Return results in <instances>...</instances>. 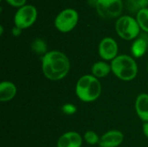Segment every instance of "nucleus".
Returning a JSON list of instances; mask_svg holds the SVG:
<instances>
[{
  "instance_id": "obj_11",
  "label": "nucleus",
  "mask_w": 148,
  "mask_h": 147,
  "mask_svg": "<svg viewBox=\"0 0 148 147\" xmlns=\"http://www.w3.org/2000/svg\"><path fill=\"white\" fill-rule=\"evenodd\" d=\"M135 112L138 117L144 122H148V94H140L134 103Z\"/></svg>"
},
{
  "instance_id": "obj_15",
  "label": "nucleus",
  "mask_w": 148,
  "mask_h": 147,
  "mask_svg": "<svg viewBox=\"0 0 148 147\" xmlns=\"http://www.w3.org/2000/svg\"><path fill=\"white\" fill-rule=\"evenodd\" d=\"M126 7L130 13L137 14L140 10L148 8V0H127Z\"/></svg>"
},
{
  "instance_id": "obj_14",
  "label": "nucleus",
  "mask_w": 148,
  "mask_h": 147,
  "mask_svg": "<svg viewBox=\"0 0 148 147\" xmlns=\"http://www.w3.org/2000/svg\"><path fill=\"white\" fill-rule=\"evenodd\" d=\"M112 72L111 64L105 61H99L95 62L91 68V75L97 79L107 77Z\"/></svg>"
},
{
  "instance_id": "obj_6",
  "label": "nucleus",
  "mask_w": 148,
  "mask_h": 147,
  "mask_svg": "<svg viewBox=\"0 0 148 147\" xmlns=\"http://www.w3.org/2000/svg\"><path fill=\"white\" fill-rule=\"evenodd\" d=\"M95 6L99 16L106 19L119 18L124 9L122 0H96Z\"/></svg>"
},
{
  "instance_id": "obj_24",
  "label": "nucleus",
  "mask_w": 148,
  "mask_h": 147,
  "mask_svg": "<svg viewBox=\"0 0 148 147\" xmlns=\"http://www.w3.org/2000/svg\"><path fill=\"white\" fill-rule=\"evenodd\" d=\"M89 1H95V2L96 0H89Z\"/></svg>"
},
{
  "instance_id": "obj_4",
  "label": "nucleus",
  "mask_w": 148,
  "mask_h": 147,
  "mask_svg": "<svg viewBox=\"0 0 148 147\" xmlns=\"http://www.w3.org/2000/svg\"><path fill=\"white\" fill-rule=\"evenodd\" d=\"M114 28L117 35L126 41L135 40L139 37L141 30L136 18L130 15H123L117 18Z\"/></svg>"
},
{
  "instance_id": "obj_10",
  "label": "nucleus",
  "mask_w": 148,
  "mask_h": 147,
  "mask_svg": "<svg viewBox=\"0 0 148 147\" xmlns=\"http://www.w3.org/2000/svg\"><path fill=\"white\" fill-rule=\"evenodd\" d=\"M83 137L75 131H69L64 133L57 140V147H82L83 143Z\"/></svg>"
},
{
  "instance_id": "obj_20",
  "label": "nucleus",
  "mask_w": 148,
  "mask_h": 147,
  "mask_svg": "<svg viewBox=\"0 0 148 147\" xmlns=\"http://www.w3.org/2000/svg\"><path fill=\"white\" fill-rule=\"evenodd\" d=\"M10 6L19 9L27 4V0H4Z\"/></svg>"
},
{
  "instance_id": "obj_12",
  "label": "nucleus",
  "mask_w": 148,
  "mask_h": 147,
  "mask_svg": "<svg viewBox=\"0 0 148 147\" xmlns=\"http://www.w3.org/2000/svg\"><path fill=\"white\" fill-rule=\"evenodd\" d=\"M17 93L16 86L10 81H3L0 83V101L8 102L12 101Z\"/></svg>"
},
{
  "instance_id": "obj_23",
  "label": "nucleus",
  "mask_w": 148,
  "mask_h": 147,
  "mask_svg": "<svg viewBox=\"0 0 148 147\" xmlns=\"http://www.w3.org/2000/svg\"><path fill=\"white\" fill-rule=\"evenodd\" d=\"M3 26L0 25V36H3Z\"/></svg>"
},
{
  "instance_id": "obj_13",
  "label": "nucleus",
  "mask_w": 148,
  "mask_h": 147,
  "mask_svg": "<svg viewBox=\"0 0 148 147\" xmlns=\"http://www.w3.org/2000/svg\"><path fill=\"white\" fill-rule=\"evenodd\" d=\"M147 49L148 41L145 37L140 36L134 40L130 48V51L134 58H140L147 53Z\"/></svg>"
},
{
  "instance_id": "obj_26",
  "label": "nucleus",
  "mask_w": 148,
  "mask_h": 147,
  "mask_svg": "<svg viewBox=\"0 0 148 147\" xmlns=\"http://www.w3.org/2000/svg\"><path fill=\"white\" fill-rule=\"evenodd\" d=\"M0 1H3V0H0Z\"/></svg>"
},
{
  "instance_id": "obj_2",
  "label": "nucleus",
  "mask_w": 148,
  "mask_h": 147,
  "mask_svg": "<svg viewBox=\"0 0 148 147\" xmlns=\"http://www.w3.org/2000/svg\"><path fill=\"white\" fill-rule=\"evenodd\" d=\"M101 84L96 77L92 75L81 76L75 84V94L77 98L85 103L94 102L101 94Z\"/></svg>"
},
{
  "instance_id": "obj_16",
  "label": "nucleus",
  "mask_w": 148,
  "mask_h": 147,
  "mask_svg": "<svg viewBox=\"0 0 148 147\" xmlns=\"http://www.w3.org/2000/svg\"><path fill=\"white\" fill-rule=\"evenodd\" d=\"M31 50L41 56H43L46 53H48V45L47 42L42 38H36L32 41L30 45Z\"/></svg>"
},
{
  "instance_id": "obj_22",
  "label": "nucleus",
  "mask_w": 148,
  "mask_h": 147,
  "mask_svg": "<svg viewBox=\"0 0 148 147\" xmlns=\"http://www.w3.org/2000/svg\"><path fill=\"white\" fill-rule=\"evenodd\" d=\"M142 131L144 135L148 139V122H144L142 126Z\"/></svg>"
},
{
  "instance_id": "obj_19",
  "label": "nucleus",
  "mask_w": 148,
  "mask_h": 147,
  "mask_svg": "<svg viewBox=\"0 0 148 147\" xmlns=\"http://www.w3.org/2000/svg\"><path fill=\"white\" fill-rule=\"evenodd\" d=\"M62 111L64 114L67 115H73L76 113L77 111V107L72 104V103H66L62 106Z\"/></svg>"
},
{
  "instance_id": "obj_5",
  "label": "nucleus",
  "mask_w": 148,
  "mask_h": 147,
  "mask_svg": "<svg viewBox=\"0 0 148 147\" xmlns=\"http://www.w3.org/2000/svg\"><path fill=\"white\" fill-rule=\"evenodd\" d=\"M79 14L73 8H67L61 10L56 16L54 25L56 29L62 33L72 31L78 24Z\"/></svg>"
},
{
  "instance_id": "obj_9",
  "label": "nucleus",
  "mask_w": 148,
  "mask_h": 147,
  "mask_svg": "<svg viewBox=\"0 0 148 147\" xmlns=\"http://www.w3.org/2000/svg\"><path fill=\"white\" fill-rule=\"evenodd\" d=\"M124 141V134L121 131L113 129L106 132L100 138V147H118Z\"/></svg>"
},
{
  "instance_id": "obj_8",
  "label": "nucleus",
  "mask_w": 148,
  "mask_h": 147,
  "mask_svg": "<svg viewBox=\"0 0 148 147\" xmlns=\"http://www.w3.org/2000/svg\"><path fill=\"white\" fill-rule=\"evenodd\" d=\"M98 53L102 61L112 62L119 55V46L117 42L112 37H104L99 43Z\"/></svg>"
},
{
  "instance_id": "obj_7",
  "label": "nucleus",
  "mask_w": 148,
  "mask_h": 147,
  "mask_svg": "<svg viewBox=\"0 0 148 147\" xmlns=\"http://www.w3.org/2000/svg\"><path fill=\"white\" fill-rule=\"evenodd\" d=\"M37 16V9L34 5L25 4L16 11L13 18L14 25L21 29H26L36 23Z\"/></svg>"
},
{
  "instance_id": "obj_17",
  "label": "nucleus",
  "mask_w": 148,
  "mask_h": 147,
  "mask_svg": "<svg viewBox=\"0 0 148 147\" xmlns=\"http://www.w3.org/2000/svg\"><path fill=\"white\" fill-rule=\"evenodd\" d=\"M135 18L140 29L148 34V8L140 10L136 14Z\"/></svg>"
},
{
  "instance_id": "obj_1",
  "label": "nucleus",
  "mask_w": 148,
  "mask_h": 147,
  "mask_svg": "<svg viewBox=\"0 0 148 147\" xmlns=\"http://www.w3.org/2000/svg\"><path fill=\"white\" fill-rule=\"evenodd\" d=\"M41 62L42 74L49 81H61L69 73L70 61L62 51L49 50L41 57Z\"/></svg>"
},
{
  "instance_id": "obj_3",
  "label": "nucleus",
  "mask_w": 148,
  "mask_h": 147,
  "mask_svg": "<svg viewBox=\"0 0 148 147\" xmlns=\"http://www.w3.org/2000/svg\"><path fill=\"white\" fill-rule=\"evenodd\" d=\"M110 64L112 73L121 81H131L138 75V64L131 55H119Z\"/></svg>"
},
{
  "instance_id": "obj_18",
  "label": "nucleus",
  "mask_w": 148,
  "mask_h": 147,
  "mask_svg": "<svg viewBox=\"0 0 148 147\" xmlns=\"http://www.w3.org/2000/svg\"><path fill=\"white\" fill-rule=\"evenodd\" d=\"M100 136L95 132V131H87L84 135H83V139L84 141L90 145V146H95V145H99V142H100Z\"/></svg>"
},
{
  "instance_id": "obj_21",
  "label": "nucleus",
  "mask_w": 148,
  "mask_h": 147,
  "mask_svg": "<svg viewBox=\"0 0 148 147\" xmlns=\"http://www.w3.org/2000/svg\"><path fill=\"white\" fill-rule=\"evenodd\" d=\"M22 31H23V29H21L20 28L14 25V27L11 29V35L13 36H21Z\"/></svg>"
},
{
  "instance_id": "obj_25",
  "label": "nucleus",
  "mask_w": 148,
  "mask_h": 147,
  "mask_svg": "<svg viewBox=\"0 0 148 147\" xmlns=\"http://www.w3.org/2000/svg\"><path fill=\"white\" fill-rule=\"evenodd\" d=\"M147 70H148V65H147Z\"/></svg>"
}]
</instances>
